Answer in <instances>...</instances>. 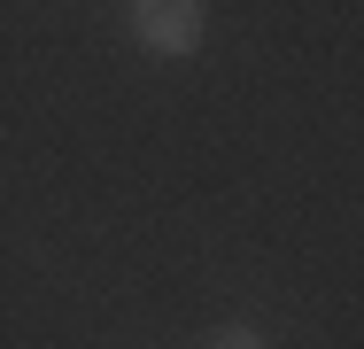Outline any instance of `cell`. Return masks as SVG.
Segmentation results:
<instances>
[{
	"label": "cell",
	"instance_id": "cell-2",
	"mask_svg": "<svg viewBox=\"0 0 364 349\" xmlns=\"http://www.w3.org/2000/svg\"><path fill=\"white\" fill-rule=\"evenodd\" d=\"M210 349H264V334H256V326H225Z\"/></svg>",
	"mask_w": 364,
	"mask_h": 349
},
{
	"label": "cell",
	"instance_id": "cell-1",
	"mask_svg": "<svg viewBox=\"0 0 364 349\" xmlns=\"http://www.w3.org/2000/svg\"><path fill=\"white\" fill-rule=\"evenodd\" d=\"M132 39L147 55H194L202 47V0H132Z\"/></svg>",
	"mask_w": 364,
	"mask_h": 349
}]
</instances>
